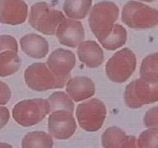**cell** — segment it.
<instances>
[{
  "label": "cell",
  "mask_w": 158,
  "mask_h": 148,
  "mask_svg": "<svg viewBox=\"0 0 158 148\" xmlns=\"http://www.w3.org/2000/svg\"><path fill=\"white\" fill-rule=\"evenodd\" d=\"M55 35L62 45L75 48L78 47L81 42H84L85 30L80 20L65 18L58 25Z\"/></svg>",
  "instance_id": "obj_10"
},
{
  "label": "cell",
  "mask_w": 158,
  "mask_h": 148,
  "mask_svg": "<svg viewBox=\"0 0 158 148\" xmlns=\"http://www.w3.org/2000/svg\"><path fill=\"white\" fill-rule=\"evenodd\" d=\"M139 76L130 82L124 91V101L130 109H139L158 101V76L155 74Z\"/></svg>",
  "instance_id": "obj_1"
},
{
  "label": "cell",
  "mask_w": 158,
  "mask_h": 148,
  "mask_svg": "<svg viewBox=\"0 0 158 148\" xmlns=\"http://www.w3.org/2000/svg\"><path fill=\"white\" fill-rule=\"evenodd\" d=\"M5 51L18 52L17 39L11 35H0V52Z\"/></svg>",
  "instance_id": "obj_25"
},
{
  "label": "cell",
  "mask_w": 158,
  "mask_h": 148,
  "mask_svg": "<svg viewBox=\"0 0 158 148\" xmlns=\"http://www.w3.org/2000/svg\"><path fill=\"white\" fill-rule=\"evenodd\" d=\"M123 148H138L137 146V138L133 135H128L124 143Z\"/></svg>",
  "instance_id": "obj_28"
},
{
  "label": "cell",
  "mask_w": 158,
  "mask_h": 148,
  "mask_svg": "<svg viewBox=\"0 0 158 148\" xmlns=\"http://www.w3.org/2000/svg\"><path fill=\"white\" fill-rule=\"evenodd\" d=\"M155 74L158 76V52L149 54L143 59L139 69V75Z\"/></svg>",
  "instance_id": "obj_23"
},
{
  "label": "cell",
  "mask_w": 158,
  "mask_h": 148,
  "mask_svg": "<svg viewBox=\"0 0 158 148\" xmlns=\"http://www.w3.org/2000/svg\"><path fill=\"white\" fill-rule=\"evenodd\" d=\"M79 60L89 68H98L104 60L103 51L101 46L94 41H84L77 47Z\"/></svg>",
  "instance_id": "obj_14"
},
{
  "label": "cell",
  "mask_w": 158,
  "mask_h": 148,
  "mask_svg": "<svg viewBox=\"0 0 158 148\" xmlns=\"http://www.w3.org/2000/svg\"><path fill=\"white\" fill-rule=\"evenodd\" d=\"M20 46L24 54L35 59L44 58L48 53V42L35 33L27 34L20 39Z\"/></svg>",
  "instance_id": "obj_15"
},
{
  "label": "cell",
  "mask_w": 158,
  "mask_h": 148,
  "mask_svg": "<svg viewBox=\"0 0 158 148\" xmlns=\"http://www.w3.org/2000/svg\"><path fill=\"white\" fill-rule=\"evenodd\" d=\"M76 128L77 124L72 112L60 110L49 113L48 133L55 139H69L75 134Z\"/></svg>",
  "instance_id": "obj_9"
},
{
  "label": "cell",
  "mask_w": 158,
  "mask_h": 148,
  "mask_svg": "<svg viewBox=\"0 0 158 148\" xmlns=\"http://www.w3.org/2000/svg\"><path fill=\"white\" fill-rule=\"evenodd\" d=\"M54 141L49 133L35 131L27 133L22 139V148H53Z\"/></svg>",
  "instance_id": "obj_19"
},
{
  "label": "cell",
  "mask_w": 158,
  "mask_h": 148,
  "mask_svg": "<svg viewBox=\"0 0 158 148\" xmlns=\"http://www.w3.org/2000/svg\"><path fill=\"white\" fill-rule=\"evenodd\" d=\"M66 92L74 102H82L94 96L96 84L89 77L77 76L69 78L66 84Z\"/></svg>",
  "instance_id": "obj_13"
},
{
  "label": "cell",
  "mask_w": 158,
  "mask_h": 148,
  "mask_svg": "<svg viewBox=\"0 0 158 148\" xmlns=\"http://www.w3.org/2000/svg\"><path fill=\"white\" fill-rule=\"evenodd\" d=\"M127 134L120 127L110 126L101 136V144L103 148H123Z\"/></svg>",
  "instance_id": "obj_20"
},
{
  "label": "cell",
  "mask_w": 158,
  "mask_h": 148,
  "mask_svg": "<svg viewBox=\"0 0 158 148\" xmlns=\"http://www.w3.org/2000/svg\"><path fill=\"white\" fill-rule=\"evenodd\" d=\"M49 114L46 99H27L18 102L12 109V117L19 125L30 127L36 125Z\"/></svg>",
  "instance_id": "obj_6"
},
{
  "label": "cell",
  "mask_w": 158,
  "mask_h": 148,
  "mask_svg": "<svg viewBox=\"0 0 158 148\" xmlns=\"http://www.w3.org/2000/svg\"><path fill=\"white\" fill-rule=\"evenodd\" d=\"M126 39H127V32L125 27H122L121 24H114L111 33L106 37L100 39L99 43L106 51H115L125 44Z\"/></svg>",
  "instance_id": "obj_17"
},
{
  "label": "cell",
  "mask_w": 158,
  "mask_h": 148,
  "mask_svg": "<svg viewBox=\"0 0 158 148\" xmlns=\"http://www.w3.org/2000/svg\"><path fill=\"white\" fill-rule=\"evenodd\" d=\"M29 8L23 0H0V23L19 25L27 21Z\"/></svg>",
  "instance_id": "obj_11"
},
{
  "label": "cell",
  "mask_w": 158,
  "mask_h": 148,
  "mask_svg": "<svg viewBox=\"0 0 158 148\" xmlns=\"http://www.w3.org/2000/svg\"><path fill=\"white\" fill-rule=\"evenodd\" d=\"M138 148H158V128H146L137 138Z\"/></svg>",
  "instance_id": "obj_22"
},
{
  "label": "cell",
  "mask_w": 158,
  "mask_h": 148,
  "mask_svg": "<svg viewBox=\"0 0 158 148\" xmlns=\"http://www.w3.org/2000/svg\"><path fill=\"white\" fill-rule=\"evenodd\" d=\"M11 99V89L7 84L0 80V105H6Z\"/></svg>",
  "instance_id": "obj_26"
},
{
  "label": "cell",
  "mask_w": 158,
  "mask_h": 148,
  "mask_svg": "<svg viewBox=\"0 0 158 148\" xmlns=\"http://www.w3.org/2000/svg\"><path fill=\"white\" fill-rule=\"evenodd\" d=\"M27 18L33 29L44 35H55L65 14L59 10L52 9L46 2H36L31 7Z\"/></svg>",
  "instance_id": "obj_5"
},
{
  "label": "cell",
  "mask_w": 158,
  "mask_h": 148,
  "mask_svg": "<svg viewBox=\"0 0 158 148\" xmlns=\"http://www.w3.org/2000/svg\"><path fill=\"white\" fill-rule=\"evenodd\" d=\"M21 67V58L18 52H0V77H8L15 74Z\"/></svg>",
  "instance_id": "obj_18"
},
{
  "label": "cell",
  "mask_w": 158,
  "mask_h": 148,
  "mask_svg": "<svg viewBox=\"0 0 158 148\" xmlns=\"http://www.w3.org/2000/svg\"><path fill=\"white\" fill-rule=\"evenodd\" d=\"M10 118V112L6 106L0 105V130L3 128L7 123L9 122Z\"/></svg>",
  "instance_id": "obj_27"
},
{
  "label": "cell",
  "mask_w": 158,
  "mask_h": 148,
  "mask_svg": "<svg viewBox=\"0 0 158 148\" xmlns=\"http://www.w3.org/2000/svg\"><path fill=\"white\" fill-rule=\"evenodd\" d=\"M120 9L112 1H99L89 12V27L98 41L108 36L113 30L118 18Z\"/></svg>",
  "instance_id": "obj_2"
},
{
  "label": "cell",
  "mask_w": 158,
  "mask_h": 148,
  "mask_svg": "<svg viewBox=\"0 0 158 148\" xmlns=\"http://www.w3.org/2000/svg\"><path fill=\"white\" fill-rule=\"evenodd\" d=\"M79 126L86 132H97L102 127L106 117V106L101 100L90 98L76 109Z\"/></svg>",
  "instance_id": "obj_7"
},
{
  "label": "cell",
  "mask_w": 158,
  "mask_h": 148,
  "mask_svg": "<svg viewBox=\"0 0 158 148\" xmlns=\"http://www.w3.org/2000/svg\"><path fill=\"white\" fill-rule=\"evenodd\" d=\"M137 1H141V2H154L156 0H137Z\"/></svg>",
  "instance_id": "obj_30"
},
{
  "label": "cell",
  "mask_w": 158,
  "mask_h": 148,
  "mask_svg": "<svg viewBox=\"0 0 158 148\" xmlns=\"http://www.w3.org/2000/svg\"><path fill=\"white\" fill-rule=\"evenodd\" d=\"M136 68V56L132 49L122 48L114 53L106 65V74L112 82H125Z\"/></svg>",
  "instance_id": "obj_8"
},
{
  "label": "cell",
  "mask_w": 158,
  "mask_h": 148,
  "mask_svg": "<svg viewBox=\"0 0 158 148\" xmlns=\"http://www.w3.org/2000/svg\"><path fill=\"white\" fill-rule=\"evenodd\" d=\"M121 14L124 24L134 30L153 29L158 25V10L137 0L126 2Z\"/></svg>",
  "instance_id": "obj_3"
},
{
  "label": "cell",
  "mask_w": 158,
  "mask_h": 148,
  "mask_svg": "<svg viewBox=\"0 0 158 148\" xmlns=\"http://www.w3.org/2000/svg\"><path fill=\"white\" fill-rule=\"evenodd\" d=\"M92 8V0H65L63 11L67 18L82 20Z\"/></svg>",
  "instance_id": "obj_16"
},
{
  "label": "cell",
  "mask_w": 158,
  "mask_h": 148,
  "mask_svg": "<svg viewBox=\"0 0 158 148\" xmlns=\"http://www.w3.org/2000/svg\"><path fill=\"white\" fill-rule=\"evenodd\" d=\"M143 122L147 128H158V106H153L146 111Z\"/></svg>",
  "instance_id": "obj_24"
},
{
  "label": "cell",
  "mask_w": 158,
  "mask_h": 148,
  "mask_svg": "<svg viewBox=\"0 0 158 148\" xmlns=\"http://www.w3.org/2000/svg\"><path fill=\"white\" fill-rule=\"evenodd\" d=\"M76 64L75 54L68 49L57 48L47 58L46 65L51 72L58 77H70L73 68Z\"/></svg>",
  "instance_id": "obj_12"
},
{
  "label": "cell",
  "mask_w": 158,
  "mask_h": 148,
  "mask_svg": "<svg viewBox=\"0 0 158 148\" xmlns=\"http://www.w3.org/2000/svg\"><path fill=\"white\" fill-rule=\"evenodd\" d=\"M0 148H13V147L8 143H0Z\"/></svg>",
  "instance_id": "obj_29"
},
{
  "label": "cell",
  "mask_w": 158,
  "mask_h": 148,
  "mask_svg": "<svg viewBox=\"0 0 158 148\" xmlns=\"http://www.w3.org/2000/svg\"><path fill=\"white\" fill-rule=\"evenodd\" d=\"M70 77H58L47 67L46 63H34L24 72V80L31 90L43 92L51 89L64 88Z\"/></svg>",
  "instance_id": "obj_4"
},
{
  "label": "cell",
  "mask_w": 158,
  "mask_h": 148,
  "mask_svg": "<svg viewBox=\"0 0 158 148\" xmlns=\"http://www.w3.org/2000/svg\"><path fill=\"white\" fill-rule=\"evenodd\" d=\"M49 105V113L60 110H66L69 112H74L75 104L74 100L68 96L67 92L56 91L46 99Z\"/></svg>",
  "instance_id": "obj_21"
}]
</instances>
